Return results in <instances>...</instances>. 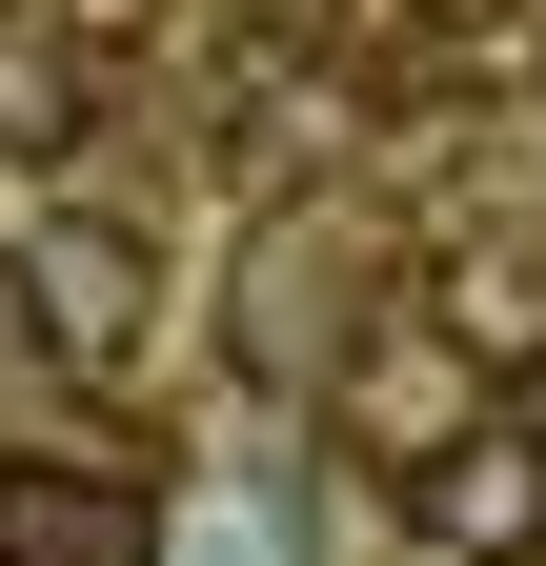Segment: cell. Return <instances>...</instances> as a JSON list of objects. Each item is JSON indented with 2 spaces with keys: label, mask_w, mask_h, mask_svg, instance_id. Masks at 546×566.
I'll use <instances>...</instances> for the list:
<instances>
[{
  "label": "cell",
  "mask_w": 546,
  "mask_h": 566,
  "mask_svg": "<svg viewBox=\"0 0 546 566\" xmlns=\"http://www.w3.org/2000/svg\"><path fill=\"white\" fill-rule=\"evenodd\" d=\"M324 424H345L365 465H426V446H465V424H486V365H465L445 324H365L345 365H324Z\"/></svg>",
  "instance_id": "6da1fadb"
},
{
  "label": "cell",
  "mask_w": 546,
  "mask_h": 566,
  "mask_svg": "<svg viewBox=\"0 0 546 566\" xmlns=\"http://www.w3.org/2000/svg\"><path fill=\"white\" fill-rule=\"evenodd\" d=\"M0 283H21V324L61 344V365H122V344L162 324V263H143V223H41Z\"/></svg>",
  "instance_id": "7a4b0ae2"
},
{
  "label": "cell",
  "mask_w": 546,
  "mask_h": 566,
  "mask_svg": "<svg viewBox=\"0 0 546 566\" xmlns=\"http://www.w3.org/2000/svg\"><path fill=\"white\" fill-rule=\"evenodd\" d=\"M405 526H426L445 566H526L546 546V446H506V424L426 446V465H405Z\"/></svg>",
  "instance_id": "277c9868"
},
{
  "label": "cell",
  "mask_w": 546,
  "mask_h": 566,
  "mask_svg": "<svg viewBox=\"0 0 546 566\" xmlns=\"http://www.w3.org/2000/svg\"><path fill=\"white\" fill-rule=\"evenodd\" d=\"M143 546H162V506L102 446H21L0 465V566H143Z\"/></svg>",
  "instance_id": "3957f363"
},
{
  "label": "cell",
  "mask_w": 546,
  "mask_h": 566,
  "mask_svg": "<svg viewBox=\"0 0 546 566\" xmlns=\"http://www.w3.org/2000/svg\"><path fill=\"white\" fill-rule=\"evenodd\" d=\"M526 82H546V21H526Z\"/></svg>",
  "instance_id": "52a82bcc"
},
{
  "label": "cell",
  "mask_w": 546,
  "mask_h": 566,
  "mask_svg": "<svg viewBox=\"0 0 546 566\" xmlns=\"http://www.w3.org/2000/svg\"><path fill=\"white\" fill-rule=\"evenodd\" d=\"M102 142V41L82 0H0V163H82Z\"/></svg>",
  "instance_id": "5b68a950"
},
{
  "label": "cell",
  "mask_w": 546,
  "mask_h": 566,
  "mask_svg": "<svg viewBox=\"0 0 546 566\" xmlns=\"http://www.w3.org/2000/svg\"><path fill=\"white\" fill-rule=\"evenodd\" d=\"M486 424H506V446H546V344H526V365H486Z\"/></svg>",
  "instance_id": "8992f818"
}]
</instances>
